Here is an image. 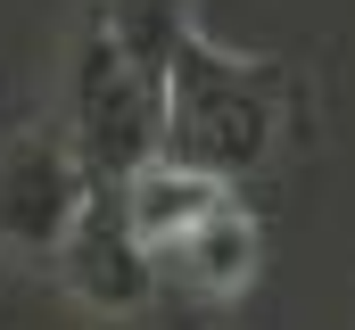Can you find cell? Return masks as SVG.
<instances>
[{
	"instance_id": "obj_1",
	"label": "cell",
	"mask_w": 355,
	"mask_h": 330,
	"mask_svg": "<svg viewBox=\"0 0 355 330\" xmlns=\"http://www.w3.org/2000/svg\"><path fill=\"white\" fill-rule=\"evenodd\" d=\"M281 141V67L240 58L182 25L166 50V157L207 165V173H248Z\"/></svg>"
},
{
	"instance_id": "obj_2",
	"label": "cell",
	"mask_w": 355,
	"mask_h": 330,
	"mask_svg": "<svg viewBox=\"0 0 355 330\" xmlns=\"http://www.w3.org/2000/svg\"><path fill=\"white\" fill-rule=\"evenodd\" d=\"M67 132L99 182H124L132 165H149L166 149V67L132 58L99 8L83 17L75 67H67Z\"/></svg>"
},
{
	"instance_id": "obj_3",
	"label": "cell",
	"mask_w": 355,
	"mask_h": 330,
	"mask_svg": "<svg viewBox=\"0 0 355 330\" xmlns=\"http://www.w3.org/2000/svg\"><path fill=\"white\" fill-rule=\"evenodd\" d=\"M99 173L83 165L75 132H17L0 149V248L17 256H58L83 223Z\"/></svg>"
},
{
	"instance_id": "obj_4",
	"label": "cell",
	"mask_w": 355,
	"mask_h": 330,
	"mask_svg": "<svg viewBox=\"0 0 355 330\" xmlns=\"http://www.w3.org/2000/svg\"><path fill=\"white\" fill-rule=\"evenodd\" d=\"M58 272H67V289L83 297L91 314H107V322H124V314H141V306L157 297L149 248H141V232L124 223V190H116V182L91 190L83 223H75L67 248H58Z\"/></svg>"
},
{
	"instance_id": "obj_5",
	"label": "cell",
	"mask_w": 355,
	"mask_h": 330,
	"mask_svg": "<svg viewBox=\"0 0 355 330\" xmlns=\"http://www.w3.org/2000/svg\"><path fill=\"white\" fill-rule=\"evenodd\" d=\"M116 190H124V223L141 232V248H174V240H190V232H198V223L232 198V190H223V173L182 165V157H166V149H157L149 165H132Z\"/></svg>"
},
{
	"instance_id": "obj_6",
	"label": "cell",
	"mask_w": 355,
	"mask_h": 330,
	"mask_svg": "<svg viewBox=\"0 0 355 330\" xmlns=\"http://www.w3.org/2000/svg\"><path fill=\"white\" fill-rule=\"evenodd\" d=\"M182 272H190V289H207V297H240L248 281H257V264H265V232H257V215L240 207V198H223L190 240H174Z\"/></svg>"
}]
</instances>
